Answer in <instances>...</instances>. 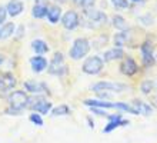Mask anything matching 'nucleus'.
Segmentation results:
<instances>
[{
	"mask_svg": "<svg viewBox=\"0 0 157 143\" xmlns=\"http://www.w3.org/2000/svg\"><path fill=\"white\" fill-rule=\"evenodd\" d=\"M107 23V16L100 10L86 9L82 16V25L87 29H99Z\"/></svg>",
	"mask_w": 157,
	"mask_h": 143,
	"instance_id": "obj_1",
	"label": "nucleus"
},
{
	"mask_svg": "<svg viewBox=\"0 0 157 143\" xmlns=\"http://www.w3.org/2000/svg\"><path fill=\"white\" fill-rule=\"evenodd\" d=\"M127 89V86L123 83H116V82H99L91 86V90L94 93L100 94V96H107V93H120L123 90Z\"/></svg>",
	"mask_w": 157,
	"mask_h": 143,
	"instance_id": "obj_2",
	"label": "nucleus"
},
{
	"mask_svg": "<svg viewBox=\"0 0 157 143\" xmlns=\"http://www.w3.org/2000/svg\"><path fill=\"white\" fill-rule=\"evenodd\" d=\"M90 52V42L84 39V37H78L73 42V46L70 47V57L73 60H80Z\"/></svg>",
	"mask_w": 157,
	"mask_h": 143,
	"instance_id": "obj_3",
	"label": "nucleus"
},
{
	"mask_svg": "<svg viewBox=\"0 0 157 143\" xmlns=\"http://www.w3.org/2000/svg\"><path fill=\"white\" fill-rule=\"evenodd\" d=\"M27 102H29V96L23 90H14L9 96V105H10L9 107H12L13 110L21 112V109L27 106Z\"/></svg>",
	"mask_w": 157,
	"mask_h": 143,
	"instance_id": "obj_4",
	"label": "nucleus"
},
{
	"mask_svg": "<svg viewBox=\"0 0 157 143\" xmlns=\"http://www.w3.org/2000/svg\"><path fill=\"white\" fill-rule=\"evenodd\" d=\"M26 107L37 112L39 114H47L52 110V102H47L41 96H36V97H29V102H27Z\"/></svg>",
	"mask_w": 157,
	"mask_h": 143,
	"instance_id": "obj_5",
	"label": "nucleus"
},
{
	"mask_svg": "<svg viewBox=\"0 0 157 143\" xmlns=\"http://www.w3.org/2000/svg\"><path fill=\"white\" fill-rule=\"evenodd\" d=\"M47 70H49L50 74H57V76H62L67 72V67L64 65V57L60 52H56L52 59V62L47 66Z\"/></svg>",
	"mask_w": 157,
	"mask_h": 143,
	"instance_id": "obj_6",
	"label": "nucleus"
},
{
	"mask_svg": "<svg viewBox=\"0 0 157 143\" xmlns=\"http://www.w3.org/2000/svg\"><path fill=\"white\" fill-rule=\"evenodd\" d=\"M103 66H104V62L101 57L91 56V57H89V59L84 60L82 69H83V72L87 74H97L99 72H101Z\"/></svg>",
	"mask_w": 157,
	"mask_h": 143,
	"instance_id": "obj_7",
	"label": "nucleus"
},
{
	"mask_svg": "<svg viewBox=\"0 0 157 143\" xmlns=\"http://www.w3.org/2000/svg\"><path fill=\"white\" fill-rule=\"evenodd\" d=\"M141 54H143V65L146 67H150V66L154 65V57H153V50L154 46L151 42H144L143 45L140 46Z\"/></svg>",
	"mask_w": 157,
	"mask_h": 143,
	"instance_id": "obj_8",
	"label": "nucleus"
},
{
	"mask_svg": "<svg viewBox=\"0 0 157 143\" xmlns=\"http://www.w3.org/2000/svg\"><path fill=\"white\" fill-rule=\"evenodd\" d=\"M62 25L64 29L67 30H73L80 25V19H78V14L73 10H69V12L64 13V16L62 17Z\"/></svg>",
	"mask_w": 157,
	"mask_h": 143,
	"instance_id": "obj_9",
	"label": "nucleus"
},
{
	"mask_svg": "<svg viewBox=\"0 0 157 143\" xmlns=\"http://www.w3.org/2000/svg\"><path fill=\"white\" fill-rule=\"evenodd\" d=\"M17 80L14 77V74L10 72H4L0 74V92H9L16 86Z\"/></svg>",
	"mask_w": 157,
	"mask_h": 143,
	"instance_id": "obj_10",
	"label": "nucleus"
},
{
	"mask_svg": "<svg viewBox=\"0 0 157 143\" xmlns=\"http://www.w3.org/2000/svg\"><path fill=\"white\" fill-rule=\"evenodd\" d=\"M130 106L133 109V114H144V116H150L153 109L150 107V105L141 102V100H133L130 102Z\"/></svg>",
	"mask_w": 157,
	"mask_h": 143,
	"instance_id": "obj_11",
	"label": "nucleus"
},
{
	"mask_svg": "<svg viewBox=\"0 0 157 143\" xmlns=\"http://www.w3.org/2000/svg\"><path fill=\"white\" fill-rule=\"evenodd\" d=\"M120 72L123 74H126V76H133V74H136L139 72V66H137V63L133 60L132 57H127L120 65Z\"/></svg>",
	"mask_w": 157,
	"mask_h": 143,
	"instance_id": "obj_12",
	"label": "nucleus"
},
{
	"mask_svg": "<svg viewBox=\"0 0 157 143\" xmlns=\"http://www.w3.org/2000/svg\"><path fill=\"white\" fill-rule=\"evenodd\" d=\"M23 10H25V4H23V2H20V0H10L7 3V6H6V12L12 17L19 16Z\"/></svg>",
	"mask_w": 157,
	"mask_h": 143,
	"instance_id": "obj_13",
	"label": "nucleus"
},
{
	"mask_svg": "<svg viewBox=\"0 0 157 143\" xmlns=\"http://www.w3.org/2000/svg\"><path fill=\"white\" fill-rule=\"evenodd\" d=\"M30 66H32V70L36 72V73H40L44 69H47V59L43 56H33L30 59Z\"/></svg>",
	"mask_w": 157,
	"mask_h": 143,
	"instance_id": "obj_14",
	"label": "nucleus"
},
{
	"mask_svg": "<svg viewBox=\"0 0 157 143\" xmlns=\"http://www.w3.org/2000/svg\"><path fill=\"white\" fill-rule=\"evenodd\" d=\"M25 89L30 93H41V92H47V86L36 80H27L25 82Z\"/></svg>",
	"mask_w": 157,
	"mask_h": 143,
	"instance_id": "obj_15",
	"label": "nucleus"
},
{
	"mask_svg": "<svg viewBox=\"0 0 157 143\" xmlns=\"http://www.w3.org/2000/svg\"><path fill=\"white\" fill-rule=\"evenodd\" d=\"M60 17H62V9L59 7V6H50L47 9V19H49L50 23H57L60 20Z\"/></svg>",
	"mask_w": 157,
	"mask_h": 143,
	"instance_id": "obj_16",
	"label": "nucleus"
},
{
	"mask_svg": "<svg viewBox=\"0 0 157 143\" xmlns=\"http://www.w3.org/2000/svg\"><path fill=\"white\" fill-rule=\"evenodd\" d=\"M124 56V52L119 47H114L112 50H107L106 53H104V59L103 62H112V60H119V59H123Z\"/></svg>",
	"mask_w": 157,
	"mask_h": 143,
	"instance_id": "obj_17",
	"label": "nucleus"
},
{
	"mask_svg": "<svg viewBox=\"0 0 157 143\" xmlns=\"http://www.w3.org/2000/svg\"><path fill=\"white\" fill-rule=\"evenodd\" d=\"M32 49H33L39 56H41V54H44V53L49 52V46H47V43H46L44 40H41V39H36V40L32 42Z\"/></svg>",
	"mask_w": 157,
	"mask_h": 143,
	"instance_id": "obj_18",
	"label": "nucleus"
},
{
	"mask_svg": "<svg viewBox=\"0 0 157 143\" xmlns=\"http://www.w3.org/2000/svg\"><path fill=\"white\" fill-rule=\"evenodd\" d=\"M84 105L90 107H97V109H113L114 107V103H110V102H104V100H93V99H87L84 100Z\"/></svg>",
	"mask_w": 157,
	"mask_h": 143,
	"instance_id": "obj_19",
	"label": "nucleus"
},
{
	"mask_svg": "<svg viewBox=\"0 0 157 143\" xmlns=\"http://www.w3.org/2000/svg\"><path fill=\"white\" fill-rule=\"evenodd\" d=\"M14 32H16V25L14 23H4L0 29V40H4V39L13 36Z\"/></svg>",
	"mask_w": 157,
	"mask_h": 143,
	"instance_id": "obj_20",
	"label": "nucleus"
},
{
	"mask_svg": "<svg viewBox=\"0 0 157 143\" xmlns=\"http://www.w3.org/2000/svg\"><path fill=\"white\" fill-rule=\"evenodd\" d=\"M128 34L130 33L126 32V30H123V32L117 33L116 36H114V45H116V47H121V46H126L128 43Z\"/></svg>",
	"mask_w": 157,
	"mask_h": 143,
	"instance_id": "obj_21",
	"label": "nucleus"
},
{
	"mask_svg": "<svg viewBox=\"0 0 157 143\" xmlns=\"http://www.w3.org/2000/svg\"><path fill=\"white\" fill-rule=\"evenodd\" d=\"M126 125H128V120H112V122H109L106 126H104L103 132L104 133H110V132H113L114 129H117V127L120 126H126Z\"/></svg>",
	"mask_w": 157,
	"mask_h": 143,
	"instance_id": "obj_22",
	"label": "nucleus"
},
{
	"mask_svg": "<svg viewBox=\"0 0 157 143\" xmlns=\"http://www.w3.org/2000/svg\"><path fill=\"white\" fill-rule=\"evenodd\" d=\"M47 6H44V4H36L33 7V10H32V14H33V17H36V19H43V17L47 16Z\"/></svg>",
	"mask_w": 157,
	"mask_h": 143,
	"instance_id": "obj_23",
	"label": "nucleus"
},
{
	"mask_svg": "<svg viewBox=\"0 0 157 143\" xmlns=\"http://www.w3.org/2000/svg\"><path fill=\"white\" fill-rule=\"evenodd\" d=\"M113 26L123 32V30H126V29H127V22L124 20V17L116 14V16H113Z\"/></svg>",
	"mask_w": 157,
	"mask_h": 143,
	"instance_id": "obj_24",
	"label": "nucleus"
},
{
	"mask_svg": "<svg viewBox=\"0 0 157 143\" xmlns=\"http://www.w3.org/2000/svg\"><path fill=\"white\" fill-rule=\"evenodd\" d=\"M70 113V109H69V106H66V105H60V106L54 107L53 110H52V114L53 116H66V114Z\"/></svg>",
	"mask_w": 157,
	"mask_h": 143,
	"instance_id": "obj_25",
	"label": "nucleus"
},
{
	"mask_svg": "<svg viewBox=\"0 0 157 143\" xmlns=\"http://www.w3.org/2000/svg\"><path fill=\"white\" fill-rule=\"evenodd\" d=\"M153 86H154V83L151 82V80H144V82L141 83L140 89H141V92H143L144 94H149V93H151V90H153Z\"/></svg>",
	"mask_w": 157,
	"mask_h": 143,
	"instance_id": "obj_26",
	"label": "nucleus"
},
{
	"mask_svg": "<svg viewBox=\"0 0 157 143\" xmlns=\"http://www.w3.org/2000/svg\"><path fill=\"white\" fill-rule=\"evenodd\" d=\"M76 6L83 9H90L93 4H94V0H73Z\"/></svg>",
	"mask_w": 157,
	"mask_h": 143,
	"instance_id": "obj_27",
	"label": "nucleus"
},
{
	"mask_svg": "<svg viewBox=\"0 0 157 143\" xmlns=\"http://www.w3.org/2000/svg\"><path fill=\"white\" fill-rule=\"evenodd\" d=\"M112 3L116 9H127L128 7V0H112Z\"/></svg>",
	"mask_w": 157,
	"mask_h": 143,
	"instance_id": "obj_28",
	"label": "nucleus"
},
{
	"mask_svg": "<svg viewBox=\"0 0 157 143\" xmlns=\"http://www.w3.org/2000/svg\"><path fill=\"white\" fill-rule=\"evenodd\" d=\"M30 122H33L34 125H37V126H43V119L39 113H32L30 114Z\"/></svg>",
	"mask_w": 157,
	"mask_h": 143,
	"instance_id": "obj_29",
	"label": "nucleus"
},
{
	"mask_svg": "<svg viewBox=\"0 0 157 143\" xmlns=\"http://www.w3.org/2000/svg\"><path fill=\"white\" fill-rule=\"evenodd\" d=\"M6 16H7V12H6V7L0 6V25L6 20Z\"/></svg>",
	"mask_w": 157,
	"mask_h": 143,
	"instance_id": "obj_30",
	"label": "nucleus"
},
{
	"mask_svg": "<svg viewBox=\"0 0 157 143\" xmlns=\"http://www.w3.org/2000/svg\"><path fill=\"white\" fill-rule=\"evenodd\" d=\"M140 22H143L144 25H151L153 23V17L150 16V14H147L146 17H140Z\"/></svg>",
	"mask_w": 157,
	"mask_h": 143,
	"instance_id": "obj_31",
	"label": "nucleus"
},
{
	"mask_svg": "<svg viewBox=\"0 0 157 143\" xmlns=\"http://www.w3.org/2000/svg\"><path fill=\"white\" fill-rule=\"evenodd\" d=\"M91 110H93V113L96 114H100V116H109L106 112H103L101 109H97V107H91Z\"/></svg>",
	"mask_w": 157,
	"mask_h": 143,
	"instance_id": "obj_32",
	"label": "nucleus"
},
{
	"mask_svg": "<svg viewBox=\"0 0 157 143\" xmlns=\"http://www.w3.org/2000/svg\"><path fill=\"white\" fill-rule=\"evenodd\" d=\"M3 62H4V56H3V54H0V65H2Z\"/></svg>",
	"mask_w": 157,
	"mask_h": 143,
	"instance_id": "obj_33",
	"label": "nucleus"
},
{
	"mask_svg": "<svg viewBox=\"0 0 157 143\" xmlns=\"http://www.w3.org/2000/svg\"><path fill=\"white\" fill-rule=\"evenodd\" d=\"M133 2H143V0H133Z\"/></svg>",
	"mask_w": 157,
	"mask_h": 143,
	"instance_id": "obj_34",
	"label": "nucleus"
}]
</instances>
